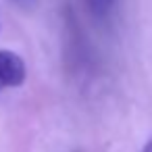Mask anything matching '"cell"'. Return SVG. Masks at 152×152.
<instances>
[{
  "label": "cell",
  "instance_id": "obj_3",
  "mask_svg": "<svg viewBox=\"0 0 152 152\" xmlns=\"http://www.w3.org/2000/svg\"><path fill=\"white\" fill-rule=\"evenodd\" d=\"M142 152H152V135H150V140L144 144V148H142Z\"/></svg>",
  "mask_w": 152,
  "mask_h": 152
},
{
  "label": "cell",
  "instance_id": "obj_2",
  "mask_svg": "<svg viewBox=\"0 0 152 152\" xmlns=\"http://www.w3.org/2000/svg\"><path fill=\"white\" fill-rule=\"evenodd\" d=\"M88 4H90V9H92L96 15L106 17V15H110L113 9L117 7V0H88Z\"/></svg>",
  "mask_w": 152,
  "mask_h": 152
},
{
  "label": "cell",
  "instance_id": "obj_1",
  "mask_svg": "<svg viewBox=\"0 0 152 152\" xmlns=\"http://www.w3.org/2000/svg\"><path fill=\"white\" fill-rule=\"evenodd\" d=\"M25 81V63L11 50H0V88H17Z\"/></svg>",
  "mask_w": 152,
  "mask_h": 152
}]
</instances>
